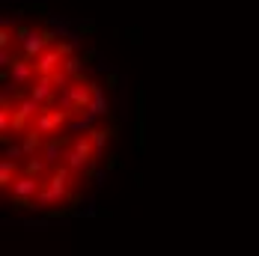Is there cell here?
<instances>
[{
    "instance_id": "cell-7",
    "label": "cell",
    "mask_w": 259,
    "mask_h": 256,
    "mask_svg": "<svg viewBox=\"0 0 259 256\" xmlns=\"http://www.w3.org/2000/svg\"><path fill=\"white\" fill-rule=\"evenodd\" d=\"M45 140H48V137H42L36 128H30V131L21 134V140H18V143H21V149H24L27 158H36V155H42V149H45Z\"/></svg>"
},
{
    "instance_id": "cell-5",
    "label": "cell",
    "mask_w": 259,
    "mask_h": 256,
    "mask_svg": "<svg viewBox=\"0 0 259 256\" xmlns=\"http://www.w3.org/2000/svg\"><path fill=\"white\" fill-rule=\"evenodd\" d=\"M72 143H75V140H69V137H48V140H45V149H42L45 164H48L51 170L60 167V164L66 161V152H69L66 146H72Z\"/></svg>"
},
{
    "instance_id": "cell-6",
    "label": "cell",
    "mask_w": 259,
    "mask_h": 256,
    "mask_svg": "<svg viewBox=\"0 0 259 256\" xmlns=\"http://www.w3.org/2000/svg\"><path fill=\"white\" fill-rule=\"evenodd\" d=\"M60 69H63V54L57 51V45L36 60V77H54Z\"/></svg>"
},
{
    "instance_id": "cell-13",
    "label": "cell",
    "mask_w": 259,
    "mask_h": 256,
    "mask_svg": "<svg viewBox=\"0 0 259 256\" xmlns=\"http://www.w3.org/2000/svg\"><path fill=\"white\" fill-rule=\"evenodd\" d=\"M87 137L93 140V149H96V155H102V152H104V146H107V140L113 137V131H107V128H93Z\"/></svg>"
},
{
    "instance_id": "cell-16",
    "label": "cell",
    "mask_w": 259,
    "mask_h": 256,
    "mask_svg": "<svg viewBox=\"0 0 259 256\" xmlns=\"http://www.w3.org/2000/svg\"><path fill=\"white\" fill-rule=\"evenodd\" d=\"M57 51L63 54V60H69V57H75V42H60V45H57Z\"/></svg>"
},
{
    "instance_id": "cell-1",
    "label": "cell",
    "mask_w": 259,
    "mask_h": 256,
    "mask_svg": "<svg viewBox=\"0 0 259 256\" xmlns=\"http://www.w3.org/2000/svg\"><path fill=\"white\" fill-rule=\"evenodd\" d=\"M93 104V90L90 80H72L60 96H57V107L72 113V116H83V110H90Z\"/></svg>"
},
{
    "instance_id": "cell-15",
    "label": "cell",
    "mask_w": 259,
    "mask_h": 256,
    "mask_svg": "<svg viewBox=\"0 0 259 256\" xmlns=\"http://www.w3.org/2000/svg\"><path fill=\"white\" fill-rule=\"evenodd\" d=\"M21 155H24L21 143H6V155H3V158H9V161H18Z\"/></svg>"
},
{
    "instance_id": "cell-14",
    "label": "cell",
    "mask_w": 259,
    "mask_h": 256,
    "mask_svg": "<svg viewBox=\"0 0 259 256\" xmlns=\"http://www.w3.org/2000/svg\"><path fill=\"white\" fill-rule=\"evenodd\" d=\"M93 119H96L93 113H83V116H78V119L69 122V131H87V134H90V131H93Z\"/></svg>"
},
{
    "instance_id": "cell-11",
    "label": "cell",
    "mask_w": 259,
    "mask_h": 256,
    "mask_svg": "<svg viewBox=\"0 0 259 256\" xmlns=\"http://www.w3.org/2000/svg\"><path fill=\"white\" fill-rule=\"evenodd\" d=\"M83 57H69V60H63V75L69 77V80H80L83 77Z\"/></svg>"
},
{
    "instance_id": "cell-12",
    "label": "cell",
    "mask_w": 259,
    "mask_h": 256,
    "mask_svg": "<svg viewBox=\"0 0 259 256\" xmlns=\"http://www.w3.org/2000/svg\"><path fill=\"white\" fill-rule=\"evenodd\" d=\"M48 170H51V167L45 164V158H42V155H36V158H27V164H24V176H33V179H42Z\"/></svg>"
},
{
    "instance_id": "cell-2",
    "label": "cell",
    "mask_w": 259,
    "mask_h": 256,
    "mask_svg": "<svg viewBox=\"0 0 259 256\" xmlns=\"http://www.w3.org/2000/svg\"><path fill=\"white\" fill-rule=\"evenodd\" d=\"M69 122H72V113H66V110H60V107H48V110L33 122V128H36L42 137H60V131L69 128Z\"/></svg>"
},
{
    "instance_id": "cell-9",
    "label": "cell",
    "mask_w": 259,
    "mask_h": 256,
    "mask_svg": "<svg viewBox=\"0 0 259 256\" xmlns=\"http://www.w3.org/2000/svg\"><path fill=\"white\" fill-rule=\"evenodd\" d=\"M90 90H93V104H90L87 113H93V116H107V113H110V104H107V96L102 93V87H99L96 80H90Z\"/></svg>"
},
{
    "instance_id": "cell-4",
    "label": "cell",
    "mask_w": 259,
    "mask_h": 256,
    "mask_svg": "<svg viewBox=\"0 0 259 256\" xmlns=\"http://www.w3.org/2000/svg\"><path fill=\"white\" fill-rule=\"evenodd\" d=\"M9 77H12V87L18 90V87H33V80H36V63L30 60V57H15V66L9 69Z\"/></svg>"
},
{
    "instance_id": "cell-8",
    "label": "cell",
    "mask_w": 259,
    "mask_h": 256,
    "mask_svg": "<svg viewBox=\"0 0 259 256\" xmlns=\"http://www.w3.org/2000/svg\"><path fill=\"white\" fill-rule=\"evenodd\" d=\"M63 164H66L75 176H83V179H87V170H90V164H96V161H90L87 155H80L78 149L69 146V152H66V161H63Z\"/></svg>"
},
{
    "instance_id": "cell-10",
    "label": "cell",
    "mask_w": 259,
    "mask_h": 256,
    "mask_svg": "<svg viewBox=\"0 0 259 256\" xmlns=\"http://www.w3.org/2000/svg\"><path fill=\"white\" fill-rule=\"evenodd\" d=\"M18 176H21V173H18V161L3 158V161H0V188H3V191H9V188L15 185Z\"/></svg>"
},
{
    "instance_id": "cell-3",
    "label": "cell",
    "mask_w": 259,
    "mask_h": 256,
    "mask_svg": "<svg viewBox=\"0 0 259 256\" xmlns=\"http://www.w3.org/2000/svg\"><path fill=\"white\" fill-rule=\"evenodd\" d=\"M27 96H30L36 104H42V107L48 110V107H54V104H57V96H60V93H57V83H54V77H36Z\"/></svg>"
}]
</instances>
